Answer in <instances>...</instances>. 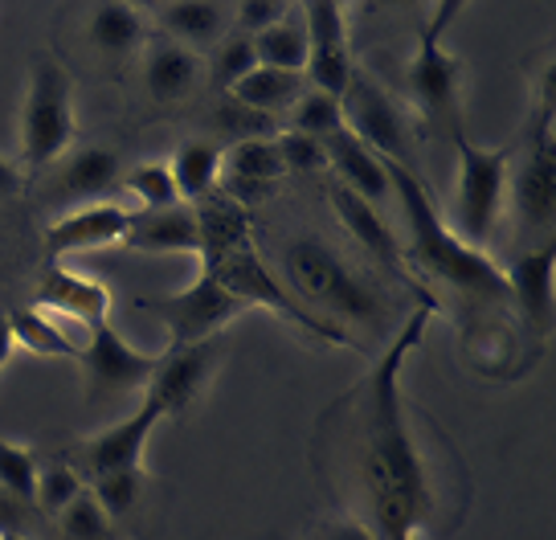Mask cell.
Wrapping results in <instances>:
<instances>
[{
    "label": "cell",
    "instance_id": "6da1fadb",
    "mask_svg": "<svg viewBox=\"0 0 556 540\" xmlns=\"http://www.w3.org/2000/svg\"><path fill=\"white\" fill-rule=\"evenodd\" d=\"M434 312L438 299H421L417 312L401 324L393 349L372 365L368 381L361 385L365 405H361V435H356V470L368 500V528L377 532V540H421L434 512L426 454L401 398L405 356L421 344Z\"/></svg>",
    "mask_w": 556,
    "mask_h": 540
},
{
    "label": "cell",
    "instance_id": "7a4b0ae2",
    "mask_svg": "<svg viewBox=\"0 0 556 540\" xmlns=\"http://www.w3.org/2000/svg\"><path fill=\"white\" fill-rule=\"evenodd\" d=\"M384 173H389V192H397V205L405 213V226H409V259L430 279L446 282L451 291L495 299V303L507 299L504 266L486 259V250H475L463 238H454L430 189L421 185V176L409 164H384Z\"/></svg>",
    "mask_w": 556,
    "mask_h": 540
},
{
    "label": "cell",
    "instance_id": "3957f363",
    "mask_svg": "<svg viewBox=\"0 0 556 540\" xmlns=\"http://www.w3.org/2000/svg\"><path fill=\"white\" fill-rule=\"evenodd\" d=\"M278 275L291 296L331 324H372L381 328L389 319V303L368 279H361L344 262L340 250H331L319 238H291L278 250Z\"/></svg>",
    "mask_w": 556,
    "mask_h": 540
},
{
    "label": "cell",
    "instance_id": "277c9868",
    "mask_svg": "<svg viewBox=\"0 0 556 540\" xmlns=\"http://www.w3.org/2000/svg\"><path fill=\"white\" fill-rule=\"evenodd\" d=\"M463 0H442L417 29L414 58L405 66V95L426 123L463 131V62L446 50V29L463 13Z\"/></svg>",
    "mask_w": 556,
    "mask_h": 540
},
{
    "label": "cell",
    "instance_id": "5b68a950",
    "mask_svg": "<svg viewBox=\"0 0 556 540\" xmlns=\"http://www.w3.org/2000/svg\"><path fill=\"white\" fill-rule=\"evenodd\" d=\"M78 131L74 115V83L62 62L37 53L29 66V87L21 99V160L25 168H53L70 152Z\"/></svg>",
    "mask_w": 556,
    "mask_h": 540
},
{
    "label": "cell",
    "instance_id": "8992f818",
    "mask_svg": "<svg viewBox=\"0 0 556 540\" xmlns=\"http://www.w3.org/2000/svg\"><path fill=\"white\" fill-rule=\"evenodd\" d=\"M507 197L528 229H548L556 217V111H553V66L544 71L540 99L523 123V156L507 168Z\"/></svg>",
    "mask_w": 556,
    "mask_h": 540
},
{
    "label": "cell",
    "instance_id": "52a82bcc",
    "mask_svg": "<svg viewBox=\"0 0 556 540\" xmlns=\"http://www.w3.org/2000/svg\"><path fill=\"white\" fill-rule=\"evenodd\" d=\"M454 148H458V185H454L451 201V234L463 238L467 246L483 250L495 234V222L504 213L507 201V148H479L467 140L463 131H454Z\"/></svg>",
    "mask_w": 556,
    "mask_h": 540
},
{
    "label": "cell",
    "instance_id": "ba28073f",
    "mask_svg": "<svg viewBox=\"0 0 556 540\" xmlns=\"http://www.w3.org/2000/svg\"><path fill=\"white\" fill-rule=\"evenodd\" d=\"M201 275H213V279L226 287L229 296L242 299L245 307H266V312H275L282 324L312 331L315 340H324V344H336V349H356L352 331L340 328V324H331V319H319L315 312H307V307H303V303H299V299L278 282V275L266 271V262L258 259L254 242L242 246V250H233L226 262H217L213 271H201Z\"/></svg>",
    "mask_w": 556,
    "mask_h": 540
},
{
    "label": "cell",
    "instance_id": "9c48e42d",
    "mask_svg": "<svg viewBox=\"0 0 556 540\" xmlns=\"http://www.w3.org/2000/svg\"><path fill=\"white\" fill-rule=\"evenodd\" d=\"M160 352H143L131 340H123L115 324L103 319L94 328L83 331L78 340V365H83V381H87L90 401H111L123 393L148 389L152 373H156Z\"/></svg>",
    "mask_w": 556,
    "mask_h": 540
},
{
    "label": "cell",
    "instance_id": "30bf717a",
    "mask_svg": "<svg viewBox=\"0 0 556 540\" xmlns=\"http://www.w3.org/2000/svg\"><path fill=\"white\" fill-rule=\"evenodd\" d=\"M340 115L344 127L365 143L368 152H377L384 164H409V127L397 103L389 99V90L377 87L365 71H352L344 95H340Z\"/></svg>",
    "mask_w": 556,
    "mask_h": 540
},
{
    "label": "cell",
    "instance_id": "8fae6325",
    "mask_svg": "<svg viewBox=\"0 0 556 540\" xmlns=\"http://www.w3.org/2000/svg\"><path fill=\"white\" fill-rule=\"evenodd\" d=\"M148 312L168 324L173 344H205V340H217V331H226L245 312V303L229 296L213 275H197V282L176 296L148 299Z\"/></svg>",
    "mask_w": 556,
    "mask_h": 540
},
{
    "label": "cell",
    "instance_id": "7c38bea8",
    "mask_svg": "<svg viewBox=\"0 0 556 540\" xmlns=\"http://www.w3.org/2000/svg\"><path fill=\"white\" fill-rule=\"evenodd\" d=\"M299 17L307 29V71L303 78L312 90L340 99L352 78V46H348V4L340 0H307L299 4Z\"/></svg>",
    "mask_w": 556,
    "mask_h": 540
},
{
    "label": "cell",
    "instance_id": "4fadbf2b",
    "mask_svg": "<svg viewBox=\"0 0 556 540\" xmlns=\"http://www.w3.org/2000/svg\"><path fill=\"white\" fill-rule=\"evenodd\" d=\"M222 365V344L205 340V344H168L160 352L156 373L143 389V398L156 401L164 418H185L189 405L208 389L213 373Z\"/></svg>",
    "mask_w": 556,
    "mask_h": 540
},
{
    "label": "cell",
    "instance_id": "5bb4252c",
    "mask_svg": "<svg viewBox=\"0 0 556 540\" xmlns=\"http://www.w3.org/2000/svg\"><path fill=\"white\" fill-rule=\"evenodd\" d=\"M160 422H164L160 405L143 398L131 418L115 422V426H106V430L83 438V442L74 447V467H78V475L99 479V475H111V470L143 467L148 438H152V430H156Z\"/></svg>",
    "mask_w": 556,
    "mask_h": 540
},
{
    "label": "cell",
    "instance_id": "9a60e30c",
    "mask_svg": "<svg viewBox=\"0 0 556 540\" xmlns=\"http://www.w3.org/2000/svg\"><path fill=\"white\" fill-rule=\"evenodd\" d=\"M131 217H136V213L127 210V205H115V201L78 205V210L62 213V217L46 229V250H50V259H62V254H74V250L115 246L127 238Z\"/></svg>",
    "mask_w": 556,
    "mask_h": 540
},
{
    "label": "cell",
    "instance_id": "2e32d148",
    "mask_svg": "<svg viewBox=\"0 0 556 540\" xmlns=\"http://www.w3.org/2000/svg\"><path fill=\"white\" fill-rule=\"evenodd\" d=\"M37 307L53 312L58 319H74L78 328L87 331L111 315V287L99 279H87V275H78L70 266L50 262L41 282H37Z\"/></svg>",
    "mask_w": 556,
    "mask_h": 540
},
{
    "label": "cell",
    "instance_id": "e0dca14e",
    "mask_svg": "<svg viewBox=\"0 0 556 540\" xmlns=\"http://www.w3.org/2000/svg\"><path fill=\"white\" fill-rule=\"evenodd\" d=\"M119 185V156L103 148V143H87V148H74L58 160L46 176V192L53 201H94Z\"/></svg>",
    "mask_w": 556,
    "mask_h": 540
},
{
    "label": "cell",
    "instance_id": "ac0fdd59",
    "mask_svg": "<svg viewBox=\"0 0 556 540\" xmlns=\"http://www.w3.org/2000/svg\"><path fill=\"white\" fill-rule=\"evenodd\" d=\"M553 275H556V246L544 242L540 250H523L520 259L504 266L507 299L520 307V315L536 331L553 328Z\"/></svg>",
    "mask_w": 556,
    "mask_h": 540
},
{
    "label": "cell",
    "instance_id": "d6986e66",
    "mask_svg": "<svg viewBox=\"0 0 556 540\" xmlns=\"http://www.w3.org/2000/svg\"><path fill=\"white\" fill-rule=\"evenodd\" d=\"M201 78H205L201 53L185 50L173 37H152L148 41V50H143V90L156 103H185L192 90L201 87Z\"/></svg>",
    "mask_w": 556,
    "mask_h": 540
},
{
    "label": "cell",
    "instance_id": "ffe728a7",
    "mask_svg": "<svg viewBox=\"0 0 556 540\" xmlns=\"http://www.w3.org/2000/svg\"><path fill=\"white\" fill-rule=\"evenodd\" d=\"M328 201H331V210H336V217L348 226V234L365 246L377 262H384L389 271H397V279L409 282L405 254H401V246H397V234H393V226H384V217L377 213V205H368L365 197H356L352 189H344L340 180H331L328 185Z\"/></svg>",
    "mask_w": 556,
    "mask_h": 540
},
{
    "label": "cell",
    "instance_id": "44dd1931",
    "mask_svg": "<svg viewBox=\"0 0 556 540\" xmlns=\"http://www.w3.org/2000/svg\"><path fill=\"white\" fill-rule=\"evenodd\" d=\"M197 229H201V271H213L217 262H226L233 250L254 242V229H250V213L229 201L226 192H208L197 205Z\"/></svg>",
    "mask_w": 556,
    "mask_h": 540
},
{
    "label": "cell",
    "instance_id": "7402d4cb",
    "mask_svg": "<svg viewBox=\"0 0 556 540\" xmlns=\"http://www.w3.org/2000/svg\"><path fill=\"white\" fill-rule=\"evenodd\" d=\"M156 13L164 37L180 41L192 53L217 50L233 34V13L229 4H217V0H176V4H160Z\"/></svg>",
    "mask_w": 556,
    "mask_h": 540
},
{
    "label": "cell",
    "instance_id": "603a6c76",
    "mask_svg": "<svg viewBox=\"0 0 556 540\" xmlns=\"http://www.w3.org/2000/svg\"><path fill=\"white\" fill-rule=\"evenodd\" d=\"M127 246L143 254H201V229L192 205H173V210L136 213L127 226Z\"/></svg>",
    "mask_w": 556,
    "mask_h": 540
},
{
    "label": "cell",
    "instance_id": "cb8c5ba5",
    "mask_svg": "<svg viewBox=\"0 0 556 540\" xmlns=\"http://www.w3.org/2000/svg\"><path fill=\"white\" fill-rule=\"evenodd\" d=\"M328 152V168H336V180L352 189L356 197H365L368 205H377L389 197V173H384V160L377 152H368L365 143L356 140L352 131H336L331 140H324Z\"/></svg>",
    "mask_w": 556,
    "mask_h": 540
},
{
    "label": "cell",
    "instance_id": "d4e9b609",
    "mask_svg": "<svg viewBox=\"0 0 556 540\" xmlns=\"http://www.w3.org/2000/svg\"><path fill=\"white\" fill-rule=\"evenodd\" d=\"M148 37V21L143 9L123 4V0H103L87 9V41L94 46V53L106 58H131Z\"/></svg>",
    "mask_w": 556,
    "mask_h": 540
},
{
    "label": "cell",
    "instance_id": "484cf974",
    "mask_svg": "<svg viewBox=\"0 0 556 540\" xmlns=\"http://www.w3.org/2000/svg\"><path fill=\"white\" fill-rule=\"evenodd\" d=\"M303 90H307V78H303V74L254 66V71L238 83V87L229 90V99H233V103H242V106H250V111H258V115H270V120H278L282 111H291V106L303 99Z\"/></svg>",
    "mask_w": 556,
    "mask_h": 540
},
{
    "label": "cell",
    "instance_id": "4316f807",
    "mask_svg": "<svg viewBox=\"0 0 556 540\" xmlns=\"http://www.w3.org/2000/svg\"><path fill=\"white\" fill-rule=\"evenodd\" d=\"M173 180L180 189V201L185 205H197L201 197L217 192V180H222V148L213 140H185L173 152Z\"/></svg>",
    "mask_w": 556,
    "mask_h": 540
},
{
    "label": "cell",
    "instance_id": "83f0119b",
    "mask_svg": "<svg viewBox=\"0 0 556 540\" xmlns=\"http://www.w3.org/2000/svg\"><path fill=\"white\" fill-rule=\"evenodd\" d=\"M9 324H13V340H17V349L34 352V356H50V361H78V340L70 336L50 312H41V307H21V312L9 315Z\"/></svg>",
    "mask_w": 556,
    "mask_h": 540
},
{
    "label": "cell",
    "instance_id": "f1b7e54d",
    "mask_svg": "<svg viewBox=\"0 0 556 540\" xmlns=\"http://www.w3.org/2000/svg\"><path fill=\"white\" fill-rule=\"evenodd\" d=\"M250 41H254V53H258V66L287 74L307 71V29H303V17H299V4L278 25H270L266 34L250 37Z\"/></svg>",
    "mask_w": 556,
    "mask_h": 540
},
{
    "label": "cell",
    "instance_id": "f546056e",
    "mask_svg": "<svg viewBox=\"0 0 556 540\" xmlns=\"http://www.w3.org/2000/svg\"><path fill=\"white\" fill-rule=\"evenodd\" d=\"M87 491V484H83V475H78V467L74 463H50V467L37 470V491H34V504L41 516H50V520H58L62 512H66L78 495Z\"/></svg>",
    "mask_w": 556,
    "mask_h": 540
},
{
    "label": "cell",
    "instance_id": "4dcf8cb0",
    "mask_svg": "<svg viewBox=\"0 0 556 540\" xmlns=\"http://www.w3.org/2000/svg\"><path fill=\"white\" fill-rule=\"evenodd\" d=\"M143 488H148V470L143 467L111 470V475L90 479V491H94V500L103 504L111 520H123L127 512H136V504L143 500Z\"/></svg>",
    "mask_w": 556,
    "mask_h": 540
},
{
    "label": "cell",
    "instance_id": "1f68e13d",
    "mask_svg": "<svg viewBox=\"0 0 556 540\" xmlns=\"http://www.w3.org/2000/svg\"><path fill=\"white\" fill-rule=\"evenodd\" d=\"M291 131H303L312 140H331L336 131H344V115H340V99L319 95V90H303V99L291 106Z\"/></svg>",
    "mask_w": 556,
    "mask_h": 540
},
{
    "label": "cell",
    "instance_id": "d6a6232c",
    "mask_svg": "<svg viewBox=\"0 0 556 540\" xmlns=\"http://www.w3.org/2000/svg\"><path fill=\"white\" fill-rule=\"evenodd\" d=\"M58 532H62V540H115V520L106 516L103 504L94 500V491L87 488L58 516Z\"/></svg>",
    "mask_w": 556,
    "mask_h": 540
},
{
    "label": "cell",
    "instance_id": "836d02e7",
    "mask_svg": "<svg viewBox=\"0 0 556 540\" xmlns=\"http://www.w3.org/2000/svg\"><path fill=\"white\" fill-rule=\"evenodd\" d=\"M127 192L143 205V213L185 205V201H180V189H176V180H173V168H168V164H160V160L139 164L136 173L127 176Z\"/></svg>",
    "mask_w": 556,
    "mask_h": 540
},
{
    "label": "cell",
    "instance_id": "e575fe53",
    "mask_svg": "<svg viewBox=\"0 0 556 540\" xmlns=\"http://www.w3.org/2000/svg\"><path fill=\"white\" fill-rule=\"evenodd\" d=\"M254 66H258L254 41H250L245 34H238V29H233V34H229L226 41L213 50V58H208V74H213V83L226 90V95L238 87V83H242Z\"/></svg>",
    "mask_w": 556,
    "mask_h": 540
},
{
    "label": "cell",
    "instance_id": "d590c367",
    "mask_svg": "<svg viewBox=\"0 0 556 540\" xmlns=\"http://www.w3.org/2000/svg\"><path fill=\"white\" fill-rule=\"evenodd\" d=\"M37 470H41V467H37V459H34V451H29V447L0 438V488L9 491V495H17V500H25V504H34Z\"/></svg>",
    "mask_w": 556,
    "mask_h": 540
},
{
    "label": "cell",
    "instance_id": "8d00e7d4",
    "mask_svg": "<svg viewBox=\"0 0 556 540\" xmlns=\"http://www.w3.org/2000/svg\"><path fill=\"white\" fill-rule=\"evenodd\" d=\"M278 143V156H282V168L287 173H299V176H315L328 168V152H324V143L312 140V136H303V131H278L275 136Z\"/></svg>",
    "mask_w": 556,
    "mask_h": 540
},
{
    "label": "cell",
    "instance_id": "74e56055",
    "mask_svg": "<svg viewBox=\"0 0 556 540\" xmlns=\"http://www.w3.org/2000/svg\"><path fill=\"white\" fill-rule=\"evenodd\" d=\"M217 127L222 131H229V136H238V143L242 140H275L278 136V120H270V115H258V111H250V106L233 103L226 95V103L217 106Z\"/></svg>",
    "mask_w": 556,
    "mask_h": 540
},
{
    "label": "cell",
    "instance_id": "f35d334b",
    "mask_svg": "<svg viewBox=\"0 0 556 540\" xmlns=\"http://www.w3.org/2000/svg\"><path fill=\"white\" fill-rule=\"evenodd\" d=\"M291 9H295V4H287V0H242V4H229L233 25H238V34H245V37L266 34V29L278 25Z\"/></svg>",
    "mask_w": 556,
    "mask_h": 540
},
{
    "label": "cell",
    "instance_id": "ab89813d",
    "mask_svg": "<svg viewBox=\"0 0 556 540\" xmlns=\"http://www.w3.org/2000/svg\"><path fill=\"white\" fill-rule=\"evenodd\" d=\"M307 540H377V532L352 516H328L307 532Z\"/></svg>",
    "mask_w": 556,
    "mask_h": 540
},
{
    "label": "cell",
    "instance_id": "60d3db41",
    "mask_svg": "<svg viewBox=\"0 0 556 540\" xmlns=\"http://www.w3.org/2000/svg\"><path fill=\"white\" fill-rule=\"evenodd\" d=\"M25 189V173H21L13 160L0 156V201H9V197H17Z\"/></svg>",
    "mask_w": 556,
    "mask_h": 540
},
{
    "label": "cell",
    "instance_id": "b9f144b4",
    "mask_svg": "<svg viewBox=\"0 0 556 540\" xmlns=\"http://www.w3.org/2000/svg\"><path fill=\"white\" fill-rule=\"evenodd\" d=\"M13 352H17V340H13V324H9V315H0V368L13 361Z\"/></svg>",
    "mask_w": 556,
    "mask_h": 540
},
{
    "label": "cell",
    "instance_id": "7bdbcfd3",
    "mask_svg": "<svg viewBox=\"0 0 556 540\" xmlns=\"http://www.w3.org/2000/svg\"><path fill=\"white\" fill-rule=\"evenodd\" d=\"M0 540H25V537H17V532H0Z\"/></svg>",
    "mask_w": 556,
    "mask_h": 540
}]
</instances>
